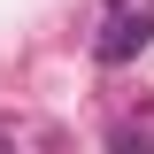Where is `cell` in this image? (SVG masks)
Listing matches in <instances>:
<instances>
[{"instance_id":"6da1fadb","label":"cell","mask_w":154,"mask_h":154,"mask_svg":"<svg viewBox=\"0 0 154 154\" xmlns=\"http://www.w3.org/2000/svg\"><path fill=\"white\" fill-rule=\"evenodd\" d=\"M146 38H154V23H146V16H139V23L123 16V23H116L108 38H100V54H108V62H123V54H131V46H146Z\"/></svg>"}]
</instances>
